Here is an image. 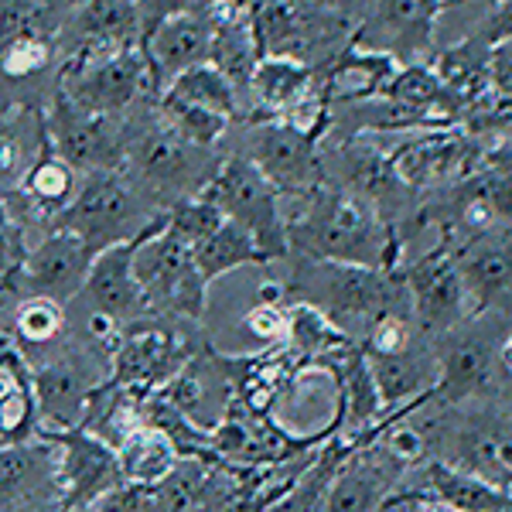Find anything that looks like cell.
I'll list each match as a JSON object with an SVG mask.
<instances>
[{
	"label": "cell",
	"mask_w": 512,
	"mask_h": 512,
	"mask_svg": "<svg viewBox=\"0 0 512 512\" xmlns=\"http://www.w3.org/2000/svg\"><path fill=\"white\" fill-rule=\"evenodd\" d=\"M59 512V451L48 437L0 448V512Z\"/></svg>",
	"instance_id": "4fadbf2b"
},
{
	"label": "cell",
	"mask_w": 512,
	"mask_h": 512,
	"mask_svg": "<svg viewBox=\"0 0 512 512\" xmlns=\"http://www.w3.org/2000/svg\"><path fill=\"white\" fill-rule=\"evenodd\" d=\"M123 482L134 485H164L181 465V451L168 434L151 424H140L117 448Z\"/></svg>",
	"instance_id": "603a6c76"
},
{
	"label": "cell",
	"mask_w": 512,
	"mask_h": 512,
	"mask_svg": "<svg viewBox=\"0 0 512 512\" xmlns=\"http://www.w3.org/2000/svg\"><path fill=\"white\" fill-rule=\"evenodd\" d=\"M328 76L321 82V103H362L369 96H383V89L390 86L396 69V59L386 52H373V48L349 45L342 55L325 65Z\"/></svg>",
	"instance_id": "44dd1931"
},
{
	"label": "cell",
	"mask_w": 512,
	"mask_h": 512,
	"mask_svg": "<svg viewBox=\"0 0 512 512\" xmlns=\"http://www.w3.org/2000/svg\"><path fill=\"white\" fill-rule=\"evenodd\" d=\"M383 448L393 461L407 465V461H417L420 454H424V434H420L417 427H393V431L386 434Z\"/></svg>",
	"instance_id": "74e56055"
},
{
	"label": "cell",
	"mask_w": 512,
	"mask_h": 512,
	"mask_svg": "<svg viewBox=\"0 0 512 512\" xmlns=\"http://www.w3.org/2000/svg\"><path fill=\"white\" fill-rule=\"evenodd\" d=\"M291 291L301 294V304L318 308L338 332H345L349 338H355V325H362V332H369L383 315L403 311V287L396 284L393 270L304 260L301 270L294 274Z\"/></svg>",
	"instance_id": "3957f363"
},
{
	"label": "cell",
	"mask_w": 512,
	"mask_h": 512,
	"mask_svg": "<svg viewBox=\"0 0 512 512\" xmlns=\"http://www.w3.org/2000/svg\"><path fill=\"white\" fill-rule=\"evenodd\" d=\"M297 202H304V212L287 219V243L304 253V260L393 270L400 239L390 233L373 202L328 181Z\"/></svg>",
	"instance_id": "6da1fadb"
},
{
	"label": "cell",
	"mask_w": 512,
	"mask_h": 512,
	"mask_svg": "<svg viewBox=\"0 0 512 512\" xmlns=\"http://www.w3.org/2000/svg\"><path fill=\"white\" fill-rule=\"evenodd\" d=\"M311 86H315V69H308L297 59H280V55H263L253 69L250 93L256 110L243 123L277 120L311 99Z\"/></svg>",
	"instance_id": "ffe728a7"
},
{
	"label": "cell",
	"mask_w": 512,
	"mask_h": 512,
	"mask_svg": "<svg viewBox=\"0 0 512 512\" xmlns=\"http://www.w3.org/2000/svg\"><path fill=\"white\" fill-rule=\"evenodd\" d=\"M379 410H383V400H379L366 355L352 352L349 362L342 366V407H338V417H349V431H362L369 420H376Z\"/></svg>",
	"instance_id": "1f68e13d"
},
{
	"label": "cell",
	"mask_w": 512,
	"mask_h": 512,
	"mask_svg": "<svg viewBox=\"0 0 512 512\" xmlns=\"http://www.w3.org/2000/svg\"><path fill=\"white\" fill-rule=\"evenodd\" d=\"M48 147L79 175L113 171L123 164V117L89 113L55 89L45 103Z\"/></svg>",
	"instance_id": "30bf717a"
},
{
	"label": "cell",
	"mask_w": 512,
	"mask_h": 512,
	"mask_svg": "<svg viewBox=\"0 0 512 512\" xmlns=\"http://www.w3.org/2000/svg\"><path fill=\"white\" fill-rule=\"evenodd\" d=\"M499 362H502V366H506L509 373H512V335L506 338V345H502V349H499Z\"/></svg>",
	"instance_id": "b9f144b4"
},
{
	"label": "cell",
	"mask_w": 512,
	"mask_h": 512,
	"mask_svg": "<svg viewBox=\"0 0 512 512\" xmlns=\"http://www.w3.org/2000/svg\"><path fill=\"white\" fill-rule=\"evenodd\" d=\"M444 0H376L369 18L355 28L352 45L386 52L396 59V52H427L434 45L431 31L441 14Z\"/></svg>",
	"instance_id": "2e32d148"
},
{
	"label": "cell",
	"mask_w": 512,
	"mask_h": 512,
	"mask_svg": "<svg viewBox=\"0 0 512 512\" xmlns=\"http://www.w3.org/2000/svg\"><path fill=\"white\" fill-rule=\"evenodd\" d=\"M458 270L468 297H475L485 308L495 297L512 291V243L509 239H478Z\"/></svg>",
	"instance_id": "d4e9b609"
},
{
	"label": "cell",
	"mask_w": 512,
	"mask_h": 512,
	"mask_svg": "<svg viewBox=\"0 0 512 512\" xmlns=\"http://www.w3.org/2000/svg\"><path fill=\"white\" fill-rule=\"evenodd\" d=\"M216 151L181 140L175 130L164 127L154 99H144L123 117V164L130 181L168 212L181 198H192L205 188L216 171Z\"/></svg>",
	"instance_id": "7a4b0ae2"
},
{
	"label": "cell",
	"mask_w": 512,
	"mask_h": 512,
	"mask_svg": "<svg viewBox=\"0 0 512 512\" xmlns=\"http://www.w3.org/2000/svg\"><path fill=\"white\" fill-rule=\"evenodd\" d=\"M287 342L291 349L311 355V352H328V349H352V338L321 315L318 308L297 301L294 308H287Z\"/></svg>",
	"instance_id": "d6a6232c"
},
{
	"label": "cell",
	"mask_w": 512,
	"mask_h": 512,
	"mask_svg": "<svg viewBox=\"0 0 512 512\" xmlns=\"http://www.w3.org/2000/svg\"><path fill=\"white\" fill-rule=\"evenodd\" d=\"M195 352L198 349L188 335H181L178 328H164L161 318L144 315L120 328L110 352V383L147 400L161 386H168Z\"/></svg>",
	"instance_id": "52a82bcc"
},
{
	"label": "cell",
	"mask_w": 512,
	"mask_h": 512,
	"mask_svg": "<svg viewBox=\"0 0 512 512\" xmlns=\"http://www.w3.org/2000/svg\"><path fill=\"white\" fill-rule=\"evenodd\" d=\"M492 376V359L485 352V345L478 338H461V342H451L448 352H444L441 362V379L434 383V396L441 400H465L482 390Z\"/></svg>",
	"instance_id": "f1b7e54d"
},
{
	"label": "cell",
	"mask_w": 512,
	"mask_h": 512,
	"mask_svg": "<svg viewBox=\"0 0 512 512\" xmlns=\"http://www.w3.org/2000/svg\"><path fill=\"white\" fill-rule=\"evenodd\" d=\"M424 512H458V509L448 506V502H431V506H424Z\"/></svg>",
	"instance_id": "7bdbcfd3"
},
{
	"label": "cell",
	"mask_w": 512,
	"mask_h": 512,
	"mask_svg": "<svg viewBox=\"0 0 512 512\" xmlns=\"http://www.w3.org/2000/svg\"><path fill=\"white\" fill-rule=\"evenodd\" d=\"M21 236H24V229L18 226V219L11 216L4 195H0V274L14 277L21 270L24 253H28V246H24Z\"/></svg>",
	"instance_id": "e575fe53"
},
{
	"label": "cell",
	"mask_w": 512,
	"mask_h": 512,
	"mask_svg": "<svg viewBox=\"0 0 512 512\" xmlns=\"http://www.w3.org/2000/svg\"><path fill=\"white\" fill-rule=\"evenodd\" d=\"M383 495H386L383 468L366 458L359 461L349 458L338 465L325 502H321V512H376Z\"/></svg>",
	"instance_id": "4316f807"
},
{
	"label": "cell",
	"mask_w": 512,
	"mask_h": 512,
	"mask_svg": "<svg viewBox=\"0 0 512 512\" xmlns=\"http://www.w3.org/2000/svg\"><path fill=\"white\" fill-rule=\"evenodd\" d=\"M59 451V512H93L103 495L123 485L117 451L82 427L38 431Z\"/></svg>",
	"instance_id": "8fae6325"
},
{
	"label": "cell",
	"mask_w": 512,
	"mask_h": 512,
	"mask_svg": "<svg viewBox=\"0 0 512 512\" xmlns=\"http://www.w3.org/2000/svg\"><path fill=\"white\" fill-rule=\"evenodd\" d=\"M28 369L38 403V431L82 427L89 396L110 379V359H96V349L48 355Z\"/></svg>",
	"instance_id": "ba28073f"
},
{
	"label": "cell",
	"mask_w": 512,
	"mask_h": 512,
	"mask_svg": "<svg viewBox=\"0 0 512 512\" xmlns=\"http://www.w3.org/2000/svg\"><path fill=\"white\" fill-rule=\"evenodd\" d=\"M11 349H14L11 335H7V332H4V328H0V355H4V352H11Z\"/></svg>",
	"instance_id": "ee69618b"
},
{
	"label": "cell",
	"mask_w": 512,
	"mask_h": 512,
	"mask_svg": "<svg viewBox=\"0 0 512 512\" xmlns=\"http://www.w3.org/2000/svg\"><path fill=\"white\" fill-rule=\"evenodd\" d=\"M212 4L233 7V11H253L256 4H263V0H212Z\"/></svg>",
	"instance_id": "60d3db41"
},
{
	"label": "cell",
	"mask_w": 512,
	"mask_h": 512,
	"mask_svg": "<svg viewBox=\"0 0 512 512\" xmlns=\"http://www.w3.org/2000/svg\"><path fill=\"white\" fill-rule=\"evenodd\" d=\"M79 181H82L79 171L48 147V151L24 171V178L18 185L0 195H4L11 216L18 219V226L28 219L31 226H45V233H48V229L55 226V219H59L62 212L69 209L72 198H76Z\"/></svg>",
	"instance_id": "9a60e30c"
},
{
	"label": "cell",
	"mask_w": 512,
	"mask_h": 512,
	"mask_svg": "<svg viewBox=\"0 0 512 512\" xmlns=\"http://www.w3.org/2000/svg\"><path fill=\"white\" fill-rule=\"evenodd\" d=\"M407 291L414 297V315L427 332H444L468 318L465 280L444 250H431L407 270Z\"/></svg>",
	"instance_id": "e0dca14e"
},
{
	"label": "cell",
	"mask_w": 512,
	"mask_h": 512,
	"mask_svg": "<svg viewBox=\"0 0 512 512\" xmlns=\"http://www.w3.org/2000/svg\"><path fill=\"white\" fill-rule=\"evenodd\" d=\"M140 239H144V233L137 239H127V243L106 246V250H99L93 256L86 287H82V294H79L82 301H86L89 315H99L120 328L144 318V294H140V284L134 274V253H137Z\"/></svg>",
	"instance_id": "5bb4252c"
},
{
	"label": "cell",
	"mask_w": 512,
	"mask_h": 512,
	"mask_svg": "<svg viewBox=\"0 0 512 512\" xmlns=\"http://www.w3.org/2000/svg\"><path fill=\"white\" fill-rule=\"evenodd\" d=\"M431 482L434 492L441 495V502H448L458 512H495L502 506V492H495L492 485L478 482V478L458 472L448 465H434L431 468Z\"/></svg>",
	"instance_id": "836d02e7"
},
{
	"label": "cell",
	"mask_w": 512,
	"mask_h": 512,
	"mask_svg": "<svg viewBox=\"0 0 512 512\" xmlns=\"http://www.w3.org/2000/svg\"><path fill=\"white\" fill-rule=\"evenodd\" d=\"M38 434V403L31 390V369L18 349L0 355V448Z\"/></svg>",
	"instance_id": "7402d4cb"
},
{
	"label": "cell",
	"mask_w": 512,
	"mask_h": 512,
	"mask_svg": "<svg viewBox=\"0 0 512 512\" xmlns=\"http://www.w3.org/2000/svg\"><path fill=\"white\" fill-rule=\"evenodd\" d=\"M154 106H158V117L164 120V127L175 130L188 144L202 147V151H216L219 140H226V134L233 130V120L229 117L202 110V106H192V103H181V99L158 96Z\"/></svg>",
	"instance_id": "4dcf8cb0"
},
{
	"label": "cell",
	"mask_w": 512,
	"mask_h": 512,
	"mask_svg": "<svg viewBox=\"0 0 512 512\" xmlns=\"http://www.w3.org/2000/svg\"><path fill=\"white\" fill-rule=\"evenodd\" d=\"M209 11H192V14H178V18L161 21L151 35L140 41V52H144V62H147V69H151L158 96L175 76L209 62V41H212Z\"/></svg>",
	"instance_id": "ac0fdd59"
},
{
	"label": "cell",
	"mask_w": 512,
	"mask_h": 512,
	"mask_svg": "<svg viewBox=\"0 0 512 512\" xmlns=\"http://www.w3.org/2000/svg\"><path fill=\"white\" fill-rule=\"evenodd\" d=\"M7 335H11L14 345H21V355L35 349H52L65 335V308L48 301V297H21L14 304L11 332Z\"/></svg>",
	"instance_id": "f546056e"
},
{
	"label": "cell",
	"mask_w": 512,
	"mask_h": 512,
	"mask_svg": "<svg viewBox=\"0 0 512 512\" xmlns=\"http://www.w3.org/2000/svg\"><path fill=\"white\" fill-rule=\"evenodd\" d=\"M38 512H55V509H38Z\"/></svg>",
	"instance_id": "f6af8a7d"
},
{
	"label": "cell",
	"mask_w": 512,
	"mask_h": 512,
	"mask_svg": "<svg viewBox=\"0 0 512 512\" xmlns=\"http://www.w3.org/2000/svg\"><path fill=\"white\" fill-rule=\"evenodd\" d=\"M164 216L140 188L130 181L123 168L93 171L82 175L79 192L69 202V209L55 219L52 229H69L99 253L106 246L127 243L154 226Z\"/></svg>",
	"instance_id": "277c9868"
},
{
	"label": "cell",
	"mask_w": 512,
	"mask_h": 512,
	"mask_svg": "<svg viewBox=\"0 0 512 512\" xmlns=\"http://www.w3.org/2000/svg\"><path fill=\"white\" fill-rule=\"evenodd\" d=\"M134 274L144 294V315L164 321H198L205 315V287L192 246L164 229V216L140 239L134 253Z\"/></svg>",
	"instance_id": "8992f818"
},
{
	"label": "cell",
	"mask_w": 512,
	"mask_h": 512,
	"mask_svg": "<svg viewBox=\"0 0 512 512\" xmlns=\"http://www.w3.org/2000/svg\"><path fill=\"white\" fill-rule=\"evenodd\" d=\"M246 328H250L253 338H260L263 345L274 342H287V311L280 304H256V308L246 315Z\"/></svg>",
	"instance_id": "8d00e7d4"
},
{
	"label": "cell",
	"mask_w": 512,
	"mask_h": 512,
	"mask_svg": "<svg viewBox=\"0 0 512 512\" xmlns=\"http://www.w3.org/2000/svg\"><path fill=\"white\" fill-rule=\"evenodd\" d=\"M427 502L420 499V492H393L379 499L376 512H424Z\"/></svg>",
	"instance_id": "f35d334b"
},
{
	"label": "cell",
	"mask_w": 512,
	"mask_h": 512,
	"mask_svg": "<svg viewBox=\"0 0 512 512\" xmlns=\"http://www.w3.org/2000/svg\"><path fill=\"white\" fill-rule=\"evenodd\" d=\"M21 106H24V103H21V99H18V93H14V89L7 86L4 79H0V127H4V123L11 120L14 113L21 110Z\"/></svg>",
	"instance_id": "ab89813d"
},
{
	"label": "cell",
	"mask_w": 512,
	"mask_h": 512,
	"mask_svg": "<svg viewBox=\"0 0 512 512\" xmlns=\"http://www.w3.org/2000/svg\"><path fill=\"white\" fill-rule=\"evenodd\" d=\"M161 96H171V99H181V103H192V106H202V110H212V113H222L229 120H243V96L236 93V86L229 82L216 65L202 62L195 69L181 72L164 86Z\"/></svg>",
	"instance_id": "484cf974"
},
{
	"label": "cell",
	"mask_w": 512,
	"mask_h": 512,
	"mask_svg": "<svg viewBox=\"0 0 512 512\" xmlns=\"http://www.w3.org/2000/svg\"><path fill=\"white\" fill-rule=\"evenodd\" d=\"M137 7H140V41H144L161 21L192 11H209L212 0H137Z\"/></svg>",
	"instance_id": "d590c367"
},
{
	"label": "cell",
	"mask_w": 512,
	"mask_h": 512,
	"mask_svg": "<svg viewBox=\"0 0 512 512\" xmlns=\"http://www.w3.org/2000/svg\"><path fill=\"white\" fill-rule=\"evenodd\" d=\"M96 250L69 229H48L45 236L24 253L21 270L14 274V294L21 297H48V301L69 308L82 294L93 267Z\"/></svg>",
	"instance_id": "7c38bea8"
},
{
	"label": "cell",
	"mask_w": 512,
	"mask_h": 512,
	"mask_svg": "<svg viewBox=\"0 0 512 512\" xmlns=\"http://www.w3.org/2000/svg\"><path fill=\"white\" fill-rule=\"evenodd\" d=\"M198 195L209 198L222 216L236 222L243 233H250L256 250L263 253L267 263L284 260L291 253L284 198L277 195V188L263 178V171L250 158H243L236 151L219 158L216 171H212V178L205 181V188Z\"/></svg>",
	"instance_id": "5b68a950"
},
{
	"label": "cell",
	"mask_w": 512,
	"mask_h": 512,
	"mask_svg": "<svg viewBox=\"0 0 512 512\" xmlns=\"http://www.w3.org/2000/svg\"><path fill=\"white\" fill-rule=\"evenodd\" d=\"M212 41H209V65L226 76L236 86L239 96L250 93V79L256 62L263 59L260 45L253 35V18L250 11H233V7L212 4Z\"/></svg>",
	"instance_id": "d6986e66"
},
{
	"label": "cell",
	"mask_w": 512,
	"mask_h": 512,
	"mask_svg": "<svg viewBox=\"0 0 512 512\" xmlns=\"http://www.w3.org/2000/svg\"><path fill=\"white\" fill-rule=\"evenodd\" d=\"M369 373H373V383L379 390V400L383 407H393V403L403 400H420L424 390L431 383H437V362L424 359V355H410V349L393 352V355H379V352H366Z\"/></svg>",
	"instance_id": "cb8c5ba5"
},
{
	"label": "cell",
	"mask_w": 512,
	"mask_h": 512,
	"mask_svg": "<svg viewBox=\"0 0 512 512\" xmlns=\"http://www.w3.org/2000/svg\"><path fill=\"white\" fill-rule=\"evenodd\" d=\"M243 158H250L280 198H304L328 181L325 161L318 158V137L284 120L246 123Z\"/></svg>",
	"instance_id": "9c48e42d"
},
{
	"label": "cell",
	"mask_w": 512,
	"mask_h": 512,
	"mask_svg": "<svg viewBox=\"0 0 512 512\" xmlns=\"http://www.w3.org/2000/svg\"><path fill=\"white\" fill-rule=\"evenodd\" d=\"M192 256H195L198 274L209 280V284L219 277H226L229 270L246 267V263H267L263 260V253L256 250L250 233H243V229L229 219H222L219 226L202 239V243H195Z\"/></svg>",
	"instance_id": "83f0119b"
}]
</instances>
